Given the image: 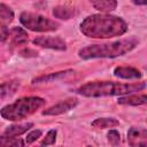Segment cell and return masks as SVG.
<instances>
[{
	"instance_id": "6da1fadb",
	"label": "cell",
	"mask_w": 147,
	"mask_h": 147,
	"mask_svg": "<svg viewBox=\"0 0 147 147\" xmlns=\"http://www.w3.org/2000/svg\"><path fill=\"white\" fill-rule=\"evenodd\" d=\"M84 36L94 39H109L123 36L127 31V23L118 16L109 14H93L80 23Z\"/></svg>"
},
{
	"instance_id": "7a4b0ae2",
	"label": "cell",
	"mask_w": 147,
	"mask_h": 147,
	"mask_svg": "<svg viewBox=\"0 0 147 147\" xmlns=\"http://www.w3.org/2000/svg\"><path fill=\"white\" fill-rule=\"evenodd\" d=\"M146 88V83H117V82H88L76 90V93L86 98H101L113 95H125L142 91Z\"/></svg>"
},
{
	"instance_id": "3957f363",
	"label": "cell",
	"mask_w": 147,
	"mask_h": 147,
	"mask_svg": "<svg viewBox=\"0 0 147 147\" xmlns=\"http://www.w3.org/2000/svg\"><path fill=\"white\" fill-rule=\"evenodd\" d=\"M138 39L134 37L125 38L111 42L94 44L83 47L78 51V56L83 60L90 59H114L130 53L138 45Z\"/></svg>"
},
{
	"instance_id": "277c9868",
	"label": "cell",
	"mask_w": 147,
	"mask_h": 147,
	"mask_svg": "<svg viewBox=\"0 0 147 147\" xmlns=\"http://www.w3.org/2000/svg\"><path fill=\"white\" fill-rule=\"evenodd\" d=\"M46 101L39 96H23L1 108L0 115L3 119L16 122L29 117L44 107Z\"/></svg>"
},
{
	"instance_id": "5b68a950",
	"label": "cell",
	"mask_w": 147,
	"mask_h": 147,
	"mask_svg": "<svg viewBox=\"0 0 147 147\" xmlns=\"http://www.w3.org/2000/svg\"><path fill=\"white\" fill-rule=\"evenodd\" d=\"M20 22L24 28L36 32H53L60 26L57 22L30 11H23L20 15Z\"/></svg>"
},
{
	"instance_id": "8992f818",
	"label": "cell",
	"mask_w": 147,
	"mask_h": 147,
	"mask_svg": "<svg viewBox=\"0 0 147 147\" xmlns=\"http://www.w3.org/2000/svg\"><path fill=\"white\" fill-rule=\"evenodd\" d=\"M34 45L42 47V48H49L54 51H65L67 44L65 41L60 37H53V36H40L33 39L32 41Z\"/></svg>"
},
{
	"instance_id": "52a82bcc",
	"label": "cell",
	"mask_w": 147,
	"mask_h": 147,
	"mask_svg": "<svg viewBox=\"0 0 147 147\" xmlns=\"http://www.w3.org/2000/svg\"><path fill=\"white\" fill-rule=\"evenodd\" d=\"M77 105H78V100L76 98H69V99L62 100V101L53 105L52 107L45 109L42 111V115H46V116H57V115L64 114V113L74 109Z\"/></svg>"
},
{
	"instance_id": "ba28073f",
	"label": "cell",
	"mask_w": 147,
	"mask_h": 147,
	"mask_svg": "<svg viewBox=\"0 0 147 147\" xmlns=\"http://www.w3.org/2000/svg\"><path fill=\"white\" fill-rule=\"evenodd\" d=\"M127 142L130 146H146L147 130L144 127H131L127 132Z\"/></svg>"
},
{
	"instance_id": "9c48e42d",
	"label": "cell",
	"mask_w": 147,
	"mask_h": 147,
	"mask_svg": "<svg viewBox=\"0 0 147 147\" xmlns=\"http://www.w3.org/2000/svg\"><path fill=\"white\" fill-rule=\"evenodd\" d=\"M21 86V82L17 79H11L0 84V103L6 99L13 96Z\"/></svg>"
},
{
	"instance_id": "30bf717a",
	"label": "cell",
	"mask_w": 147,
	"mask_h": 147,
	"mask_svg": "<svg viewBox=\"0 0 147 147\" xmlns=\"http://www.w3.org/2000/svg\"><path fill=\"white\" fill-rule=\"evenodd\" d=\"M114 75L122 79H139L141 77L140 70L133 67H116L114 69Z\"/></svg>"
},
{
	"instance_id": "8fae6325",
	"label": "cell",
	"mask_w": 147,
	"mask_h": 147,
	"mask_svg": "<svg viewBox=\"0 0 147 147\" xmlns=\"http://www.w3.org/2000/svg\"><path fill=\"white\" fill-rule=\"evenodd\" d=\"M118 105H125V106H141L147 102V96L145 93L142 94H125L118 98L117 100Z\"/></svg>"
},
{
	"instance_id": "7c38bea8",
	"label": "cell",
	"mask_w": 147,
	"mask_h": 147,
	"mask_svg": "<svg viewBox=\"0 0 147 147\" xmlns=\"http://www.w3.org/2000/svg\"><path fill=\"white\" fill-rule=\"evenodd\" d=\"M71 74H75V71L72 69H68V70H63V71H57V72H52V74H47V75H41L39 77H36L32 79V84H41V83H49V82H54L56 79L67 77Z\"/></svg>"
},
{
	"instance_id": "4fadbf2b",
	"label": "cell",
	"mask_w": 147,
	"mask_h": 147,
	"mask_svg": "<svg viewBox=\"0 0 147 147\" xmlns=\"http://www.w3.org/2000/svg\"><path fill=\"white\" fill-rule=\"evenodd\" d=\"M9 37L11 40V44L15 46H21V45H25L28 42V33L25 30H23L22 28L18 26H14L11 30H9Z\"/></svg>"
},
{
	"instance_id": "5bb4252c",
	"label": "cell",
	"mask_w": 147,
	"mask_h": 147,
	"mask_svg": "<svg viewBox=\"0 0 147 147\" xmlns=\"http://www.w3.org/2000/svg\"><path fill=\"white\" fill-rule=\"evenodd\" d=\"M33 126V123H22V124H14L9 127H7L1 136L5 137H18L23 133H25L29 129Z\"/></svg>"
},
{
	"instance_id": "9a60e30c",
	"label": "cell",
	"mask_w": 147,
	"mask_h": 147,
	"mask_svg": "<svg viewBox=\"0 0 147 147\" xmlns=\"http://www.w3.org/2000/svg\"><path fill=\"white\" fill-rule=\"evenodd\" d=\"M90 2L96 10L101 13L113 11L117 7V0H90Z\"/></svg>"
},
{
	"instance_id": "2e32d148",
	"label": "cell",
	"mask_w": 147,
	"mask_h": 147,
	"mask_svg": "<svg viewBox=\"0 0 147 147\" xmlns=\"http://www.w3.org/2000/svg\"><path fill=\"white\" fill-rule=\"evenodd\" d=\"M94 129H111L119 125V122L115 117H100L92 122L91 124Z\"/></svg>"
},
{
	"instance_id": "e0dca14e",
	"label": "cell",
	"mask_w": 147,
	"mask_h": 147,
	"mask_svg": "<svg viewBox=\"0 0 147 147\" xmlns=\"http://www.w3.org/2000/svg\"><path fill=\"white\" fill-rule=\"evenodd\" d=\"M53 15L60 20H69L75 15V9L69 6H56L53 9Z\"/></svg>"
},
{
	"instance_id": "ac0fdd59",
	"label": "cell",
	"mask_w": 147,
	"mask_h": 147,
	"mask_svg": "<svg viewBox=\"0 0 147 147\" xmlns=\"http://www.w3.org/2000/svg\"><path fill=\"white\" fill-rule=\"evenodd\" d=\"M14 20V11L5 3H0V25H6Z\"/></svg>"
},
{
	"instance_id": "d6986e66",
	"label": "cell",
	"mask_w": 147,
	"mask_h": 147,
	"mask_svg": "<svg viewBox=\"0 0 147 147\" xmlns=\"http://www.w3.org/2000/svg\"><path fill=\"white\" fill-rule=\"evenodd\" d=\"M25 142L17 137L0 136V147H23Z\"/></svg>"
},
{
	"instance_id": "ffe728a7",
	"label": "cell",
	"mask_w": 147,
	"mask_h": 147,
	"mask_svg": "<svg viewBox=\"0 0 147 147\" xmlns=\"http://www.w3.org/2000/svg\"><path fill=\"white\" fill-rule=\"evenodd\" d=\"M107 139H108V142L110 145L116 146V145H118L121 142V134H119V132L117 130L111 127L107 133Z\"/></svg>"
},
{
	"instance_id": "44dd1931",
	"label": "cell",
	"mask_w": 147,
	"mask_h": 147,
	"mask_svg": "<svg viewBox=\"0 0 147 147\" xmlns=\"http://www.w3.org/2000/svg\"><path fill=\"white\" fill-rule=\"evenodd\" d=\"M56 130H49L46 134V137L42 139V141L40 142L41 146H48V145H53L55 144L56 140Z\"/></svg>"
},
{
	"instance_id": "7402d4cb",
	"label": "cell",
	"mask_w": 147,
	"mask_h": 147,
	"mask_svg": "<svg viewBox=\"0 0 147 147\" xmlns=\"http://www.w3.org/2000/svg\"><path fill=\"white\" fill-rule=\"evenodd\" d=\"M41 131L40 130H32L31 132H29L28 133V136H26V139H25V142L26 144H32V142H34L37 139H39L40 137H41Z\"/></svg>"
},
{
	"instance_id": "603a6c76",
	"label": "cell",
	"mask_w": 147,
	"mask_h": 147,
	"mask_svg": "<svg viewBox=\"0 0 147 147\" xmlns=\"http://www.w3.org/2000/svg\"><path fill=\"white\" fill-rule=\"evenodd\" d=\"M9 38V29L7 25H0V41L5 42Z\"/></svg>"
},
{
	"instance_id": "cb8c5ba5",
	"label": "cell",
	"mask_w": 147,
	"mask_h": 147,
	"mask_svg": "<svg viewBox=\"0 0 147 147\" xmlns=\"http://www.w3.org/2000/svg\"><path fill=\"white\" fill-rule=\"evenodd\" d=\"M20 54L24 57H31V56H38V53L36 51H32L30 48H24L20 52Z\"/></svg>"
},
{
	"instance_id": "d4e9b609",
	"label": "cell",
	"mask_w": 147,
	"mask_h": 147,
	"mask_svg": "<svg viewBox=\"0 0 147 147\" xmlns=\"http://www.w3.org/2000/svg\"><path fill=\"white\" fill-rule=\"evenodd\" d=\"M131 1L137 6H145L147 3V0H131Z\"/></svg>"
}]
</instances>
